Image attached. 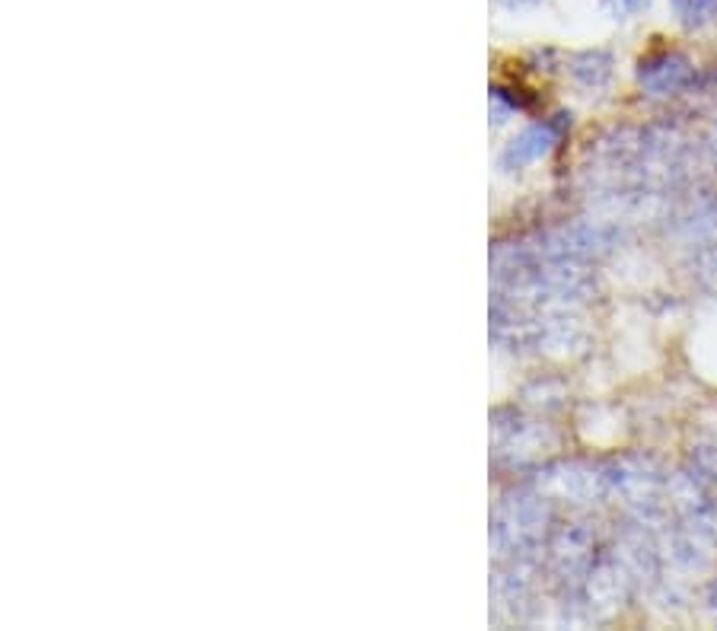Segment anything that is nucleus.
<instances>
[{
  "label": "nucleus",
  "instance_id": "nucleus-1",
  "mask_svg": "<svg viewBox=\"0 0 717 631\" xmlns=\"http://www.w3.org/2000/svg\"><path fill=\"white\" fill-rule=\"evenodd\" d=\"M688 77V64L680 55H660V58L641 64V84L654 93L676 90Z\"/></svg>",
  "mask_w": 717,
  "mask_h": 631
},
{
  "label": "nucleus",
  "instance_id": "nucleus-2",
  "mask_svg": "<svg viewBox=\"0 0 717 631\" xmlns=\"http://www.w3.org/2000/svg\"><path fill=\"white\" fill-rule=\"evenodd\" d=\"M552 131L548 128H530V131H523L513 144H510L508 151V163H526V160H536L542 153L552 148Z\"/></svg>",
  "mask_w": 717,
  "mask_h": 631
},
{
  "label": "nucleus",
  "instance_id": "nucleus-3",
  "mask_svg": "<svg viewBox=\"0 0 717 631\" xmlns=\"http://www.w3.org/2000/svg\"><path fill=\"white\" fill-rule=\"evenodd\" d=\"M673 10L686 26H702L717 13V0H673Z\"/></svg>",
  "mask_w": 717,
  "mask_h": 631
},
{
  "label": "nucleus",
  "instance_id": "nucleus-4",
  "mask_svg": "<svg viewBox=\"0 0 717 631\" xmlns=\"http://www.w3.org/2000/svg\"><path fill=\"white\" fill-rule=\"evenodd\" d=\"M504 7H510V10H523V7H533V3H539V0H501Z\"/></svg>",
  "mask_w": 717,
  "mask_h": 631
},
{
  "label": "nucleus",
  "instance_id": "nucleus-5",
  "mask_svg": "<svg viewBox=\"0 0 717 631\" xmlns=\"http://www.w3.org/2000/svg\"><path fill=\"white\" fill-rule=\"evenodd\" d=\"M711 606H715V612H717V587H715V594H711Z\"/></svg>",
  "mask_w": 717,
  "mask_h": 631
}]
</instances>
